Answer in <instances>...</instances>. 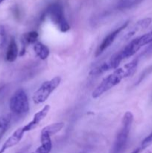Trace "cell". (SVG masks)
Returning <instances> with one entry per match:
<instances>
[{
	"label": "cell",
	"instance_id": "14",
	"mask_svg": "<svg viewBox=\"0 0 152 153\" xmlns=\"http://www.w3.org/2000/svg\"><path fill=\"white\" fill-rule=\"evenodd\" d=\"M34 50L36 55L41 60H46L49 57V53H50L49 48L46 45L38 41H37L34 43Z\"/></svg>",
	"mask_w": 152,
	"mask_h": 153
},
{
	"label": "cell",
	"instance_id": "9",
	"mask_svg": "<svg viewBox=\"0 0 152 153\" xmlns=\"http://www.w3.org/2000/svg\"><path fill=\"white\" fill-rule=\"evenodd\" d=\"M41 145L32 153H50L52 149V142L51 137L46 134H40Z\"/></svg>",
	"mask_w": 152,
	"mask_h": 153
},
{
	"label": "cell",
	"instance_id": "16",
	"mask_svg": "<svg viewBox=\"0 0 152 153\" xmlns=\"http://www.w3.org/2000/svg\"><path fill=\"white\" fill-rule=\"evenodd\" d=\"M136 38H137L138 43L141 47L149 44V43H152V31H149V32L146 33L143 35L139 36V37H136Z\"/></svg>",
	"mask_w": 152,
	"mask_h": 153
},
{
	"label": "cell",
	"instance_id": "18",
	"mask_svg": "<svg viewBox=\"0 0 152 153\" xmlns=\"http://www.w3.org/2000/svg\"><path fill=\"white\" fill-rule=\"evenodd\" d=\"M142 0H131V1H125L124 2L121 3L119 5V9H125V8H129V7L134 6L135 4H138Z\"/></svg>",
	"mask_w": 152,
	"mask_h": 153
},
{
	"label": "cell",
	"instance_id": "7",
	"mask_svg": "<svg viewBox=\"0 0 152 153\" xmlns=\"http://www.w3.org/2000/svg\"><path fill=\"white\" fill-rule=\"evenodd\" d=\"M49 110H50V105H46L41 110L37 112L34 115V117H33L32 120L28 123H27L26 125L24 126H22L25 132H28V131H30L37 128V126L40 124V123L47 116Z\"/></svg>",
	"mask_w": 152,
	"mask_h": 153
},
{
	"label": "cell",
	"instance_id": "20",
	"mask_svg": "<svg viewBox=\"0 0 152 153\" xmlns=\"http://www.w3.org/2000/svg\"><path fill=\"white\" fill-rule=\"evenodd\" d=\"M151 71H152V67H150V68H149L148 70H146V71H145L144 73H143V74L141 75V76H140L139 79V80H138V83H139V82H141L142 80V79L145 77V76H146V75H147L148 73H150V72H151Z\"/></svg>",
	"mask_w": 152,
	"mask_h": 153
},
{
	"label": "cell",
	"instance_id": "2",
	"mask_svg": "<svg viewBox=\"0 0 152 153\" xmlns=\"http://www.w3.org/2000/svg\"><path fill=\"white\" fill-rule=\"evenodd\" d=\"M134 116L131 111H127L122 119V126L116 135L110 153H123L128 143Z\"/></svg>",
	"mask_w": 152,
	"mask_h": 153
},
{
	"label": "cell",
	"instance_id": "11",
	"mask_svg": "<svg viewBox=\"0 0 152 153\" xmlns=\"http://www.w3.org/2000/svg\"><path fill=\"white\" fill-rule=\"evenodd\" d=\"M18 56V47L14 38H11L6 52V60L9 62H13Z\"/></svg>",
	"mask_w": 152,
	"mask_h": 153
},
{
	"label": "cell",
	"instance_id": "15",
	"mask_svg": "<svg viewBox=\"0 0 152 153\" xmlns=\"http://www.w3.org/2000/svg\"><path fill=\"white\" fill-rule=\"evenodd\" d=\"M10 119L11 117L10 114H5L0 117V140L8 129L10 123Z\"/></svg>",
	"mask_w": 152,
	"mask_h": 153
},
{
	"label": "cell",
	"instance_id": "6",
	"mask_svg": "<svg viewBox=\"0 0 152 153\" xmlns=\"http://www.w3.org/2000/svg\"><path fill=\"white\" fill-rule=\"evenodd\" d=\"M128 24H129V21H126V22H124L120 27H119V28L115 29L113 31L110 32V34L103 40V41L101 42V43L98 47L96 52H95V57H98L101 54H102L107 48L110 47V46H111L112 43H113V42H114V40H116V37H118L119 33H120L121 31H123V30L128 26Z\"/></svg>",
	"mask_w": 152,
	"mask_h": 153
},
{
	"label": "cell",
	"instance_id": "10",
	"mask_svg": "<svg viewBox=\"0 0 152 153\" xmlns=\"http://www.w3.org/2000/svg\"><path fill=\"white\" fill-rule=\"evenodd\" d=\"M151 18H145V19H143L139 20V22H137L136 23V25L131 28V30H130L129 32L126 34V36L125 37V39H128L131 37H132L135 33H137V31H139L141 29H144V28H147L149 26L151 23Z\"/></svg>",
	"mask_w": 152,
	"mask_h": 153
},
{
	"label": "cell",
	"instance_id": "17",
	"mask_svg": "<svg viewBox=\"0 0 152 153\" xmlns=\"http://www.w3.org/2000/svg\"><path fill=\"white\" fill-rule=\"evenodd\" d=\"M152 143V131L144 139V140L142 141L141 145L139 146L138 148H137L139 150V152H141L142 151L144 150L146 147H148V146H150Z\"/></svg>",
	"mask_w": 152,
	"mask_h": 153
},
{
	"label": "cell",
	"instance_id": "22",
	"mask_svg": "<svg viewBox=\"0 0 152 153\" xmlns=\"http://www.w3.org/2000/svg\"><path fill=\"white\" fill-rule=\"evenodd\" d=\"M1 89H2V88H0V91H1Z\"/></svg>",
	"mask_w": 152,
	"mask_h": 153
},
{
	"label": "cell",
	"instance_id": "19",
	"mask_svg": "<svg viewBox=\"0 0 152 153\" xmlns=\"http://www.w3.org/2000/svg\"><path fill=\"white\" fill-rule=\"evenodd\" d=\"M6 43V34L5 31L2 26H0V49L4 46Z\"/></svg>",
	"mask_w": 152,
	"mask_h": 153
},
{
	"label": "cell",
	"instance_id": "1",
	"mask_svg": "<svg viewBox=\"0 0 152 153\" xmlns=\"http://www.w3.org/2000/svg\"><path fill=\"white\" fill-rule=\"evenodd\" d=\"M138 66V58H135L120 68L116 69L111 74L104 78L92 93V97L97 99L103 94L116 86L122 79L134 75Z\"/></svg>",
	"mask_w": 152,
	"mask_h": 153
},
{
	"label": "cell",
	"instance_id": "8",
	"mask_svg": "<svg viewBox=\"0 0 152 153\" xmlns=\"http://www.w3.org/2000/svg\"><path fill=\"white\" fill-rule=\"evenodd\" d=\"M25 133V132L22 127H21V128L16 130V131H15L6 140V141L3 143L1 147L0 148V153H4L7 149H8L9 148H11L13 147V146H16V144H18V143L20 142V140L22 139Z\"/></svg>",
	"mask_w": 152,
	"mask_h": 153
},
{
	"label": "cell",
	"instance_id": "12",
	"mask_svg": "<svg viewBox=\"0 0 152 153\" xmlns=\"http://www.w3.org/2000/svg\"><path fill=\"white\" fill-rule=\"evenodd\" d=\"M39 34L37 31H29V32H27L25 34H24L22 37V43L23 44V49L21 51V53L19 55V56H22V55H23L25 53V46H27L28 44H31V43H35L37 41V39H38Z\"/></svg>",
	"mask_w": 152,
	"mask_h": 153
},
{
	"label": "cell",
	"instance_id": "13",
	"mask_svg": "<svg viewBox=\"0 0 152 153\" xmlns=\"http://www.w3.org/2000/svg\"><path fill=\"white\" fill-rule=\"evenodd\" d=\"M63 127L64 123H52L50 124V125H48L46 126H45L44 128L41 130V133H40V134H46L49 135L50 137H52V135L59 132Z\"/></svg>",
	"mask_w": 152,
	"mask_h": 153
},
{
	"label": "cell",
	"instance_id": "21",
	"mask_svg": "<svg viewBox=\"0 0 152 153\" xmlns=\"http://www.w3.org/2000/svg\"><path fill=\"white\" fill-rule=\"evenodd\" d=\"M4 1H5V0H0V4H1V3Z\"/></svg>",
	"mask_w": 152,
	"mask_h": 153
},
{
	"label": "cell",
	"instance_id": "4",
	"mask_svg": "<svg viewBox=\"0 0 152 153\" xmlns=\"http://www.w3.org/2000/svg\"><path fill=\"white\" fill-rule=\"evenodd\" d=\"M46 15L61 31L66 32L70 29L69 24L65 17L63 8L60 4L54 3L49 5L46 10Z\"/></svg>",
	"mask_w": 152,
	"mask_h": 153
},
{
	"label": "cell",
	"instance_id": "5",
	"mask_svg": "<svg viewBox=\"0 0 152 153\" xmlns=\"http://www.w3.org/2000/svg\"><path fill=\"white\" fill-rule=\"evenodd\" d=\"M61 82V78L60 76H55L53 79L43 82L34 94L32 97L34 102L35 104H41L44 102L57 89Z\"/></svg>",
	"mask_w": 152,
	"mask_h": 153
},
{
	"label": "cell",
	"instance_id": "3",
	"mask_svg": "<svg viewBox=\"0 0 152 153\" xmlns=\"http://www.w3.org/2000/svg\"><path fill=\"white\" fill-rule=\"evenodd\" d=\"M10 110L14 115L24 116L29 111V102L27 94L23 89H18L12 95L9 102Z\"/></svg>",
	"mask_w": 152,
	"mask_h": 153
}]
</instances>
